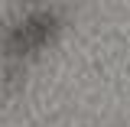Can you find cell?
<instances>
[{
    "mask_svg": "<svg viewBox=\"0 0 130 127\" xmlns=\"http://www.w3.org/2000/svg\"><path fill=\"white\" fill-rule=\"evenodd\" d=\"M52 30H55V16H52V13H46V10H42V13H29L20 26L10 30L7 49H10L13 55H23V52H29V49L42 46Z\"/></svg>",
    "mask_w": 130,
    "mask_h": 127,
    "instance_id": "cell-1",
    "label": "cell"
}]
</instances>
